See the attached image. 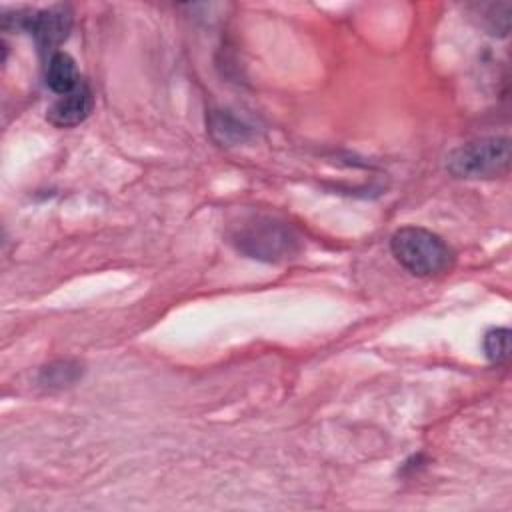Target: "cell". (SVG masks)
I'll return each mask as SVG.
<instances>
[{"instance_id":"ba28073f","label":"cell","mask_w":512,"mask_h":512,"mask_svg":"<svg viewBox=\"0 0 512 512\" xmlns=\"http://www.w3.org/2000/svg\"><path fill=\"white\" fill-rule=\"evenodd\" d=\"M80 378H82V364L76 360L50 362L38 374V382L46 388H66L78 382Z\"/></svg>"},{"instance_id":"6da1fadb","label":"cell","mask_w":512,"mask_h":512,"mask_svg":"<svg viewBox=\"0 0 512 512\" xmlns=\"http://www.w3.org/2000/svg\"><path fill=\"white\" fill-rule=\"evenodd\" d=\"M396 262L412 276L430 278L444 274L454 264V250L436 232L422 226H402L390 238Z\"/></svg>"},{"instance_id":"277c9868","label":"cell","mask_w":512,"mask_h":512,"mask_svg":"<svg viewBox=\"0 0 512 512\" xmlns=\"http://www.w3.org/2000/svg\"><path fill=\"white\" fill-rule=\"evenodd\" d=\"M18 26L32 34L36 46L44 54L58 52L72 30V10L68 6H50L44 10H32L26 16H18Z\"/></svg>"},{"instance_id":"52a82bcc","label":"cell","mask_w":512,"mask_h":512,"mask_svg":"<svg viewBox=\"0 0 512 512\" xmlns=\"http://www.w3.org/2000/svg\"><path fill=\"white\" fill-rule=\"evenodd\" d=\"M474 14L478 16L482 28L492 36H508L510 32V2H486L474 4Z\"/></svg>"},{"instance_id":"9c48e42d","label":"cell","mask_w":512,"mask_h":512,"mask_svg":"<svg viewBox=\"0 0 512 512\" xmlns=\"http://www.w3.org/2000/svg\"><path fill=\"white\" fill-rule=\"evenodd\" d=\"M482 348L486 358L492 364H504L510 358V330L508 328H490L484 334Z\"/></svg>"},{"instance_id":"5b68a950","label":"cell","mask_w":512,"mask_h":512,"mask_svg":"<svg viewBox=\"0 0 512 512\" xmlns=\"http://www.w3.org/2000/svg\"><path fill=\"white\" fill-rule=\"evenodd\" d=\"M94 108V94L90 86L82 80L80 86L64 96H58V100L48 108V122L58 128H70L80 122H84Z\"/></svg>"},{"instance_id":"3957f363","label":"cell","mask_w":512,"mask_h":512,"mask_svg":"<svg viewBox=\"0 0 512 512\" xmlns=\"http://www.w3.org/2000/svg\"><path fill=\"white\" fill-rule=\"evenodd\" d=\"M510 168L508 136H490L466 142L446 156V170L454 178L490 180L504 176Z\"/></svg>"},{"instance_id":"30bf717a","label":"cell","mask_w":512,"mask_h":512,"mask_svg":"<svg viewBox=\"0 0 512 512\" xmlns=\"http://www.w3.org/2000/svg\"><path fill=\"white\" fill-rule=\"evenodd\" d=\"M244 126L242 122L234 120V118H224V114H218L212 122V132L220 134L218 140L220 142H232V140H242L244 138Z\"/></svg>"},{"instance_id":"7a4b0ae2","label":"cell","mask_w":512,"mask_h":512,"mask_svg":"<svg viewBox=\"0 0 512 512\" xmlns=\"http://www.w3.org/2000/svg\"><path fill=\"white\" fill-rule=\"evenodd\" d=\"M232 242L246 256L266 262L286 260L300 248V238L286 222L258 214L236 226Z\"/></svg>"},{"instance_id":"8992f818","label":"cell","mask_w":512,"mask_h":512,"mask_svg":"<svg viewBox=\"0 0 512 512\" xmlns=\"http://www.w3.org/2000/svg\"><path fill=\"white\" fill-rule=\"evenodd\" d=\"M44 78H46V86L58 96H64L76 90L82 82L74 58L62 50L48 56Z\"/></svg>"}]
</instances>
